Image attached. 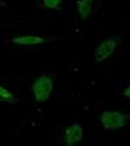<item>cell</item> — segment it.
Instances as JSON below:
<instances>
[{
    "mask_svg": "<svg viewBox=\"0 0 130 146\" xmlns=\"http://www.w3.org/2000/svg\"><path fill=\"white\" fill-rule=\"evenodd\" d=\"M53 88H54V80L51 76H46V74L39 76L36 80H34L33 86H31L33 96L36 98V102H39V103H43V102L48 100L51 92H53Z\"/></svg>",
    "mask_w": 130,
    "mask_h": 146,
    "instance_id": "6da1fadb",
    "label": "cell"
},
{
    "mask_svg": "<svg viewBox=\"0 0 130 146\" xmlns=\"http://www.w3.org/2000/svg\"><path fill=\"white\" fill-rule=\"evenodd\" d=\"M129 120H130V117L127 114L119 112V111H104L99 117L102 128L108 129V131H115V129L124 128Z\"/></svg>",
    "mask_w": 130,
    "mask_h": 146,
    "instance_id": "7a4b0ae2",
    "label": "cell"
},
{
    "mask_svg": "<svg viewBox=\"0 0 130 146\" xmlns=\"http://www.w3.org/2000/svg\"><path fill=\"white\" fill-rule=\"evenodd\" d=\"M118 43H119V37L107 38V40L101 42L99 45H98L96 51H94V62H96V63H102L104 60H107V58L115 52Z\"/></svg>",
    "mask_w": 130,
    "mask_h": 146,
    "instance_id": "3957f363",
    "label": "cell"
},
{
    "mask_svg": "<svg viewBox=\"0 0 130 146\" xmlns=\"http://www.w3.org/2000/svg\"><path fill=\"white\" fill-rule=\"evenodd\" d=\"M82 137H84V129H82V126L79 123L70 125L64 132V141H65L67 146L77 145L82 140Z\"/></svg>",
    "mask_w": 130,
    "mask_h": 146,
    "instance_id": "277c9868",
    "label": "cell"
},
{
    "mask_svg": "<svg viewBox=\"0 0 130 146\" xmlns=\"http://www.w3.org/2000/svg\"><path fill=\"white\" fill-rule=\"evenodd\" d=\"M43 42H45V38L39 37V35H19V37L13 38L14 45H22V46H34V45H40Z\"/></svg>",
    "mask_w": 130,
    "mask_h": 146,
    "instance_id": "5b68a950",
    "label": "cell"
},
{
    "mask_svg": "<svg viewBox=\"0 0 130 146\" xmlns=\"http://www.w3.org/2000/svg\"><path fill=\"white\" fill-rule=\"evenodd\" d=\"M76 8H77L81 20H87L92 15V11H93V0H77Z\"/></svg>",
    "mask_w": 130,
    "mask_h": 146,
    "instance_id": "8992f818",
    "label": "cell"
},
{
    "mask_svg": "<svg viewBox=\"0 0 130 146\" xmlns=\"http://www.w3.org/2000/svg\"><path fill=\"white\" fill-rule=\"evenodd\" d=\"M0 102H5V103H11V105H14L17 100H15L14 94L11 92L9 89L3 88V86L0 85Z\"/></svg>",
    "mask_w": 130,
    "mask_h": 146,
    "instance_id": "52a82bcc",
    "label": "cell"
},
{
    "mask_svg": "<svg viewBox=\"0 0 130 146\" xmlns=\"http://www.w3.org/2000/svg\"><path fill=\"white\" fill-rule=\"evenodd\" d=\"M42 6L46 9H61L62 0H42Z\"/></svg>",
    "mask_w": 130,
    "mask_h": 146,
    "instance_id": "ba28073f",
    "label": "cell"
},
{
    "mask_svg": "<svg viewBox=\"0 0 130 146\" xmlns=\"http://www.w3.org/2000/svg\"><path fill=\"white\" fill-rule=\"evenodd\" d=\"M124 97H127V98H130V86H127V88L124 89Z\"/></svg>",
    "mask_w": 130,
    "mask_h": 146,
    "instance_id": "9c48e42d",
    "label": "cell"
}]
</instances>
